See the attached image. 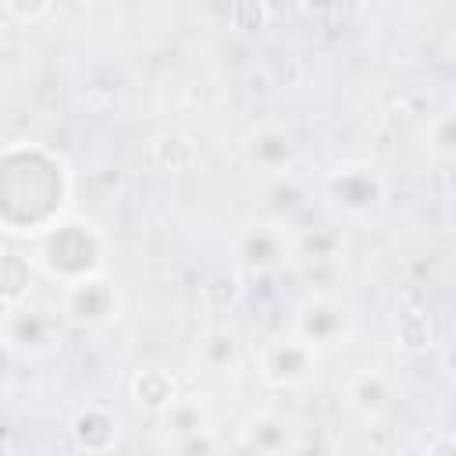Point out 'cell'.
I'll return each instance as SVG.
<instances>
[{"label": "cell", "mask_w": 456, "mask_h": 456, "mask_svg": "<svg viewBox=\"0 0 456 456\" xmlns=\"http://www.w3.org/2000/svg\"><path fill=\"white\" fill-rule=\"evenodd\" d=\"M50 278H57L61 289L78 285L86 278H100L103 271V239L96 224L71 217L57 221L39 232L36 239V256H32Z\"/></svg>", "instance_id": "obj_1"}, {"label": "cell", "mask_w": 456, "mask_h": 456, "mask_svg": "<svg viewBox=\"0 0 456 456\" xmlns=\"http://www.w3.org/2000/svg\"><path fill=\"white\" fill-rule=\"evenodd\" d=\"M4 338L7 349L25 356H43L61 346L64 338V310H53L46 303H21L4 314Z\"/></svg>", "instance_id": "obj_2"}, {"label": "cell", "mask_w": 456, "mask_h": 456, "mask_svg": "<svg viewBox=\"0 0 456 456\" xmlns=\"http://www.w3.org/2000/svg\"><path fill=\"white\" fill-rule=\"evenodd\" d=\"M317 363H321V349H314L306 338H299L296 331L289 335H278L271 338L260 356H256V370L264 381L278 385V388H296V385H306L314 374H317Z\"/></svg>", "instance_id": "obj_3"}, {"label": "cell", "mask_w": 456, "mask_h": 456, "mask_svg": "<svg viewBox=\"0 0 456 456\" xmlns=\"http://www.w3.org/2000/svg\"><path fill=\"white\" fill-rule=\"evenodd\" d=\"M289 253H296V239L285 232L281 221H271V217H256L249 224L239 228L235 235V256L246 271L253 274H264V271H274Z\"/></svg>", "instance_id": "obj_4"}, {"label": "cell", "mask_w": 456, "mask_h": 456, "mask_svg": "<svg viewBox=\"0 0 456 456\" xmlns=\"http://www.w3.org/2000/svg\"><path fill=\"white\" fill-rule=\"evenodd\" d=\"M61 310L82 328H107L121 317V292L107 278H86L78 285L61 289Z\"/></svg>", "instance_id": "obj_5"}, {"label": "cell", "mask_w": 456, "mask_h": 456, "mask_svg": "<svg viewBox=\"0 0 456 456\" xmlns=\"http://www.w3.org/2000/svg\"><path fill=\"white\" fill-rule=\"evenodd\" d=\"M328 196L346 210V214H367L385 200V182L378 167L370 164H338L324 175Z\"/></svg>", "instance_id": "obj_6"}, {"label": "cell", "mask_w": 456, "mask_h": 456, "mask_svg": "<svg viewBox=\"0 0 456 456\" xmlns=\"http://www.w3.org/2000/svg\"><path fill=\"white\" fill-rule=\"evenodd\" d=\"M242 157L246 164L264 175V178H274V175H289L292 160H296V135L285 128V125H256L246 132L242 139Z\"/></svg>", "instance_id": "obj_7"}, {"label": "cell", "mask_w": 456, "mask_h": 456, "mask_svg": "<svg viewBox=\"0 0 456 456\" xmlns=\"http://www.w3.org/2000/svg\"><path fill=\"white\" fill-rule=\"evenodd\" d=\"M292 331L299 338H306L314 349H331L346 338L349 331V314L342 303H335L331 296H314L296 310Z\"/></svg>", "instance_id": "obj_8"}, {"label": "cell", "mask_w": 456, "mask_h": 456, "mask_svg": "<svg viewBox=\"0 0 456 456\" xmlns=\"http://www.w3.org/2000/svg\"><path fill=\"white\" fill-rule=\"evenodd\" d=\"M239 438L249 442L264 456H292V449L299 445L296 424L289 417H281V413H256V417H249L242 424Z\"/></svg>", "instance_id": "obj_9"}, {"label": "cell", "mask_w": 456, "mask_h": 456, "mask_svg": "<svg viewBox=\"0 0 456 456\" xmlns=\"http://www.w3.org/2000/svg\"><path fill=\"white\" fill-rule=\"evenodd\" d=\"M71 438L82 452H107L118 442V417L107 406L89 403L71 417Z\"/></svg>", "instance_id": "obj_10"}, {"label": "cell", "mask_w": 456, "mask_h": 456, "mask_svg": "<svg viewBox=\"0 0 456 456\" xmlns=\"http://www.w3.org/2000/svg\"><path fill=\"white\" fill-rule=\"evenodd\" d=\"M128 392L139 406L153 410V413H167L182 395H178V385L175 378L164 370V367H139L132 378H128Z\"/></svg>", "instance_id": "obj_11"}, {"label": "cell", "mask_w": 456, "mask_h": 456, "mask_svg": "<svg viewBox=\"0 0 456 456\" xmlns=\"http://www.w3.org/2000/svg\"><path fill=\"white\" fill-rule=\"evenodd\" d=\"M196 360L214 374H235L242 363V342L228 328H207L196 338Z\"/></svg>", "instance_id": "obj_12"}, {"label": "cell", "mask_w": 456, "mask_h": 456, "mask_svg": "<svg viewBox=\"0 0 456 456\" xmlns=\"http://www.w3.org/2000/svg\"><path fill=\"white\" fill-rule=\"evenodd\" d=\"M346 403L353 410H360L363 417H378L392 403V385H388V378H381L374 370H360L346 381Z\"/></svg>", "instance_id": "obj_13"}, {"label": "cell", "mask_w": 456, "mask_h": 456, "mask_svg": "<svg viewBox=\"0 0 456 456\" xmlns=\"http://www.w3.org/2000/svg\"><path fill=\"white\" fill-rule=\"evenodd\" d=\"M164 428H167V435L175 438V445H182V442H189V438L210 435V413H207V406H203L200 399L182 395V399L164 413Z\"/></svg>", "instance_id": "obj_14"}, {"label": "cell", "mask_w": 456, "mask_h": 456, "mask_svg": "<svg viewBox=\"0 0 456 456\" xmlns=\"http://www.w3.org/2000/svg\"><path fill=\"white\" fill-rule=\"evenodd\" d=\"M150 157L160 171H189L196 160H200V150L189 135L182 132H164L150 142Z\"/></svg>", "instance_id": "obj_15"}, {"label": "cell", "mask_w": 456, "mask_h": 456, "mask_svg": "<svg viewBox=\"0 0 456 456\" xmlns=\"http://www.w3.org/2000/svg\"><path fill=\"white\" fill-rule=\"evenodd\" d=\"M264 185H267V196H271V200H264V217H271V221H285L289 214H296L306 203V189L292 178V171L264 178Z\"/></svg>", "instance_id": "obj_16"}, {"label": "cell", "mask_w": 456, "mask_h": 456, "mask_svg": "<svg viewBox=\"0 0 456 456\" xmlns=\"http://www.w3.org/2000/svg\"><path fill=\"white\" fill-rule=\"evenodd\" d=\"M395 338H399V346L403 349H410V353H424V349H431L435 346V321H431V314L428 310H403L399 317H395Z\"/></svg>", "instance_id": "obj_17"}, {"label": "cell", "mask_w": 456, "mask_h": 456, "mask_svg": "<svg viewBox=\"0 0 456 456\" xmlns=\"http://www.w3.org/2000/svg\"><path fill=\"white\" fill-rule=\"evenodd\" d=\"M32 281V256H21L18 249H7L4 256V306H21L28 299Z\"/></svg>", "instance_id": "obj_18"}, {"label": "cell", "mask_w": 456, "mask_h": 456, "mask_svg": "<svg viewBox=\"0 0 456 456\" xmlns=\"http://www.w3.org/2000/svg\"><path fill=\"white\" fill-rule=\"evenodd\" d=\"M424 139H428V150H431V153H438V157H456V110L438 114V118L428 125Z\"/></svg>", "instance_id": "obj_19"}, {"label": "cell", "mask_w": 456, "mask_h": 456, "mask_svg": "<svg viewBox=\"0 0 456 456\" xmlns=\"http://www.w3.org/2000/svg\"><path fill=\"white\" fill-rule=\"evenodd\" d=\"M4 14L7 18H28V21H36V18H43V14H50V4H18V0H7L4 4Z\"/></svg>", "instance_id": "obj_20"}, {"label": "cell", "mask_w": 456, "mask_h": 456, "mask_svg": "<svg viewBox=\"0 0 456 456\" xmlns=\"http://www.w3.org/2000/svg\"><path fill=\"white\" fill-rule=\"evenodd\" d=\"M428 456H456V435H442V438H435L431 449H428Z\"/></svg>", "instance_id": "obj_21"}, {"label": "cell", "mask_w": 456, "mask_h": 456, "mask_svg": "<svg viewBox=\"0 0 456 456\" xmlns=\"http://www.w3.org/2000/svg\"><path fill=\"white\" fill-rule=\"evenodd\" d=\"M442 363H445V370L456 378V338L445 346V353H442Z\"/></svg>", "instance_id": "obj_22"}]
</instances>
